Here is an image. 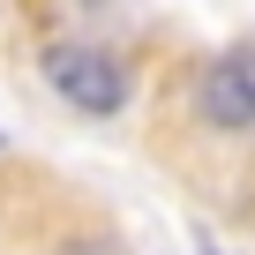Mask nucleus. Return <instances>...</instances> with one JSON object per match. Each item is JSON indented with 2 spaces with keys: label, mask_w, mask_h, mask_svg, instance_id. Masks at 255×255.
I'll return each mask as SVG.
<instances>
[{
  "label": "nucleus",
  "mask_w": 255,
  "mask_h": 255,
  "mask_svg": "<svg viewBox=\"0 0 255 255\" xmlns=\"http://www.w3.org/2000/svg\"><path fill=\"white\" fill-rule=\"evenodd\" d=\"M45 83L75 105V113H120L128 105V68L105 45H53L45 53Z\"/></svg>",
  "instance_id": "obj_1"
},
{
  "label": "nucleus",
  "mask_w": 255,
  "mask_h": 255,
  "mask_svg": "<svg viewBox=\"0 0 255 255\" xmlns=\"http://www.w3.org/2000/svg\"><path fill=\"white\" fill-rule=\"evenodd\" d=\"M203 113L218 128H248L255 120V45H240V53L203 68Z\"/></svg>",
  "instance_id": "obj_2"
},
{
  "label": "nucleus",
  "mask_w": 255,
  "mask_h": 255,
  "mask_svg": "<svg viewBox=\"0 0 255 255\" xmlns=\"http://www.w3.org/2000/svg\"><path fill=\"white\" fill-rule=\"evenodd\" d=\"M68 255H120V248H105V240H83V248H68Z\"/></svg>",
  "instance_id": "obj_3"
}]
</instances>
